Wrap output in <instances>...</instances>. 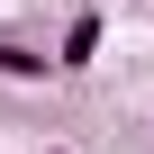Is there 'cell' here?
I'll return each instance as SVG.
<instances>
[{
	"mask_svg": "<svg viewBox=\"0 0 154 154\" xmlns=\"http://www.w3.org/2000/svg\"><path fill=\"white\" fill-rule=\"evenodd\" d=\"M91 54H100V18L82 9V18H72V27H63V54H54V63H63V72H82Z\"/></svg>",
	"mask_w": 154,
	"mask_h": 154,
	"instance_id": "obj_1",
	"label": "cell"
},
{
	"mask_svg": "<svg viewBox=\"0 0 154 154\" xmlns=\"http://www.w3.org/2000/svg\"><path fill=\"white\" fill-rule=\"evenodd\" d=\"M0 72H9V82H45V54H27V45L0 36Z\"/></svg>",
	"mask_w": 154,
	"mask_h": 154,
	"instance_id": "obj_2",
	"label": "cell"
},
{
	"mask_svg": "<svg viewBox=\"0 0 154 154\" xmlns=\"http://www.w3.org/2000/svg\"><path fill=\"white\" fill-rule=\"evenodd\" d=\"M45 154H63V145H45Z\"/></svg>",
	"mask_w": 154,
	"mask_h": 154,
	"instance_id": "obj_3",
	"label": "cell"
}]
</instances>
